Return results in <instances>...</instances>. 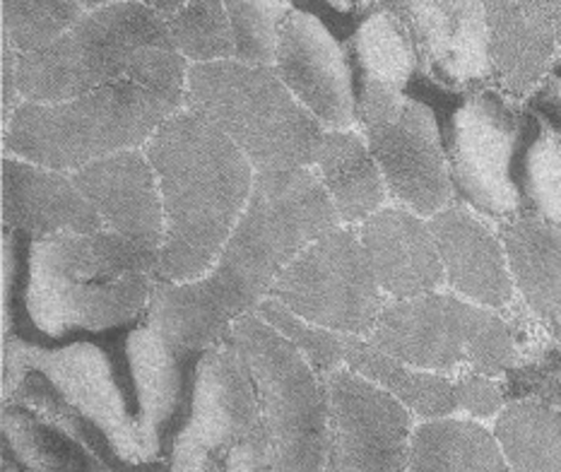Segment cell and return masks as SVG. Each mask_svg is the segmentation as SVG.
Wrapping results in <instances>:
<instances>
[{"mask_svg":"<svg viewBox=\"0 0 561 472\" xmlns=\"http://www.w3.org/2000/svg\"><path fill=\"white\" fill-rule=\"evenodd\" d=\"M70 179L92 203L108 232L128 239L160 265L164 205L157 174L145 150L112 154L78 169Z\"/></svg>","mask_w":561,"mask_h":472,"instance_id":"d6986e66","label":"cell"},{"mask_svg":"<svg viewBox=\"0 0 561 472\" xmlns=\"http://www.w3.org/2000/svg\"><path fill=\"white\" fill-rule=\"evenodd\" d=\"M94 3L80 0H3L0 36L22 56L44 51L76 27Z\"/></svg>","mask_w":561,"mask_h":472,"instance_id":"1f68e13d","label":"cell"},{"mask_svg":"<svg viewBox=\"0 0 561 472\" xmlns=\"http://www.w3.org/2000/svg\"><path fill=\"white\" fill-rule=\"evenodd\" d=\"M249 369L275 472H328L331 401L323 373L259 311L231 325L229 341Z\"/></svg>","mask_w":561,"mask_h":472,"instance_id":"52a82bcc","label":"cell"},{"mask_svg":"<svg viewBox=\"0 0 561 472\" xmlns=\"http://www.w3.org/2000/svg\"><path fill=\"white\" fill-rule=\"evenodd\" d=\"M345 46L355 80L357 126L364 128L400 104L420 72V60L405 22L386 3L369 8Z\"/></svg>","mask_w":561,"mask_h":472,"instance_id":"44dd1931","label":"cell"},{"mask_svg":"<svg viewBox=\"0 0 561 472\" xmlns=\"http://www.w3.org/2000/svg\"><path fill=\"white\" fill-rule=\"evenodd\" d=\"M271 299L316 331L369 341L386 295L357 227H337L304 249L277 277Z\"/></svg>","mask_w":561,"mask_h":472,"instance_id":"8fae6325","label":"cell"},{"mask_svg":"<svg viewBox=\"0 0 561 472\" xmlns=\"http://www.w3.org/2000/svg\"><path fill=\"white\" fill-rule=\"evenodd\" d=\"M545 329H547V333H550V337L552 341L561 347V321H554V323H545Z\"/></svg>","mask_w":561,"mask_h":472,"instance_id":"8d00e7d4","label":"cell"},{"mask_svg":"<svg viewBox=\"0 0 561 472\" xmlns=\"http://www.w3.org/2000/svg\"><path fill=\"white\" fill-rule=\"evenodd\" d=\"M506 403H545L561 410V347L550 341L538 353L520 359L504 377Z\"/></svg>","mask_w":561,"mask_h":472,"instance_id":"836d02e7","label":"cell"},{"mask_svg":"<svg viewBox=\"0 0 561 472\" xmlns=\"http://www.w3.org/2000/svg\"><path fill=\"white\" fill-rule=\"evenodd\" d=\"M275 72L323 130H355L347 46L313 12L291 5L279 30Z\"/></svg>","mask_w":561,"mask_h":472,"instance_id":"ac0fdd59","label":"cell"},{"mask_svg":"<svg viewBox=\"0 0 561 472\" xmlns=\"http://www.w3.org/2000/svg\"><path fill=\"white\" fill-rule=\"evenodd\" d=\"M3 472H24L18 463H12L8 456H3Z\"/></svg>","mask_w":561,"mask_h":472,"instance_id":"74e56055","label":"cell"},{"mask_svg":"<svg viewBox=\"0 0 561 472\" xmlns=\"http://www.w3.org/2000/svg\"><path fill=\"white\" fill-rule=\"evenodd\" d=\"M523 106L540 120V124L561 138V80L547 78L538 90H535Z\"/></svg>","mask_w":561,"mask_h":472,"instance_id":"e575fe53","label":"cell"},{"mask_svg":"<svg viewBox=\"0 0 561 472\" xmlns=\"http://www.w3.org/2000/svg\"><path fill=\"white\" fill-rule=\"evenodd\" d=\"M154 289L157 263L108 229L30 239L12 337L42 347L102 341L138 325Z\"/></svg>","mask_w":561,"mask_h":472,"instance_id":"7a4b0ae2","label":"cell"},{"mask_svg":"<svg viewBox=\"0 0 561 472\" xmlns=\"http://www.w3.org/2000/svg\"><path fill=\"white\" fill-rule=\"evenodd\" d=\"M313 172L343 227H359L386 208V181L362 133L325 130Z\"/></svg>","mask_w":561,"mask_h":472,"instance_id":"d4e9b609","label":"cell"},{"mask_svg":"<svg viewBox=\"0 0 561 472\" xmlns=\"http://www.w3.org/2000/svg\"><path fill=\"white\" fill-rule=\"evenodd\" d=\"M408 472H511L494 431L478 419L442 417L414 427Z\"/></svg>","mask_w":561,"mask_h":472,"instance_id":"4316f807","label":"cell"},{"mask_svg":"<svg viewBox=\"0 0 561 472\" xmlns=\"http://www.w3.org/2000/svg\"><path fill=\"white\" fill-rule=\"evenodd\" d=\"M526 108L496 88L470 92L444 133L450 181L462 205L494 222L523 215L518 160Z\"/></svg>","mask_w":561,"mask_h":472,"instance_id":"7c38bea8","label":"cell"},{"mask_svg":"<svg viewBox=\"0 0 561 472\" xmlns=\"http://www.w3.org/2000/svg\"><path fill=\"white\" fill-rule=\"evenodd\" d=\"M160 472H275L253 381L231 345L205 353L193 413Z\"/></svg>","mask_w":561,"mask_h":472,"instance_id":"30bf717a","label":"cell"},{"mask_svg":"<svg viewBox=\"0 0 561 472\" xmlns=\"http://www.w3.org/2000/svg\"><path fill=\"white\" fill-rule=\"evenodd\" d=\"M547 5V15H550L552 30H554V39L559 46V56H561V3H545Z\"/></svg>","mask_w":561,"mask_h":472,"instance_id":"d590c367","label":"cell"},{"mask_svg":"<svg viewBox=\"0 0 561 472\" xmlns=\"http://www.w3.org/2000/svg\"><path fill=\"white\" fill-rule=\"evenodd\" d=\"M323 379L331 401L328 472H408L410 410L350 369H333Z\"/></svg>","mask_w":561,"mask_h":472,"instance_id":"2e32d148","label":"cell"},{"mask_svg":"<svg viewBox=\"0 0 561 472\" xmlns=\"http://www.w3.org/2000/svg\"><path fill=\"white\" fill-rule=\"evenodd\" d=\"M167 24L169 42L188 66L234 60V34L225 3H150Z\"/></svg>","mask_w":561,"mask_h":472,"instance_id":"4dcf8cb0","label":"cell"},{"mask_svg":"<svg viewBox=\"0 0 561 472\" xmlns=\"http://www.w3.org/2000/svg\"><path fill=\"white\" fill-rule=\"evenodd\" d=\"M362 133L381 169L388 196L400 208L432 220L456 203L442 130L424 104L402 96L398 106Z\"/></svg>","mask_w":561,"mask_h":472,"instance_id":"9a60e30c","label":"cell"},{"mask_svg":"<svg viewBox=\"0 0 561 472\" xmlns=\"http://www.w3.org/2000/svg\"><path fill=\"white\" fill-rule=\"evenodd\" d=\"M3 403L30 410L118 472H160L140 439L118 333L60 347L3 341Z\"/></svg>","mask_w":561,"mask_h":472,"instance_id":"5b68a950","label":"cell"},{"mask_svg":"<svg viewBox=\"0 0 561 472\" xmlns=\"http://www.w3.org/2000/svg\"><path fill=\"white\" fill-rule=\"evenodd\" d=\"M357 232L388 301L442 292L446 270L430 220L400 205H386L359 225Z\"/></svg>","mask_w":561,"mask_h":472,"instance_id":"7402d4cb","label":"cell"},{"mask_svg":"<svg viewBox=\"0 0 561 472\" xmlns=\"http://www.w3.org/2000/svg\"><path fill=\"white\" fill-rule=\"evenodd\" d=\"M142 150L164 205L157 285L201 280L247 210L255 169L225 133L188 108L169 118Z\"/></svg>","mask_w":561,"mask_h":472,"instance_id":"277c9868","label":"cell"},{"mask_svg":"<svg viewBox=\"0 0 561 472\" xmlns=\"http://www.w3.org/2000/svg\"><path fill=\"white\" fill-rule=\"evenodd\" d=\"M494 437L511 472H561V410L545 403H506Z\"/></svg>","mask_w":561,"mask_h":472,"instance_id":"f1b7e54d","label":"cell"},{"mask_svg":"<svg viewBox=\"0 0 561 472\" xmlns=\"http://www.w3.org/2000/svg\"><path fill=\"white\" fill-rule=\"evenodd\" d=\"M259 313L279 333L287 335L323 377L333 369H350L357 377L371 381L378 389L398 398L412 415H420L424 419H442L466 413L462 377L450 379L442 377V373L412 369L396 357L381 353L369 341H362V337L316 331L291 316L275 299H265L259 307Z\"/></svg>","mask_w":561,"mask_h":472,"instance_id":"5bb4252c","label":"cell"},{"mask_svg":"<svg viewBox=\"0 0 561 472\" xmlns=\"http://www.w3.org/2000/svg\"><path fill=\"white\" fill-rule=\"evenodd\" d=\"M518 193L523 215L561 229V138L547 130L528 108L523 118Z\"/></svg>","mask_w":561,"mask_h":472,"instance_id":"f546056e","label":"cell"},{"mask_svg":"<svg viewBox=\"0 0 561 472\" xmlns=\"http://www.w3.org/2000/svg\"><path fill=\"white\" fill-rule=\"evenodd\" d=\"M337 227L313 169L255 174L251 200L213 270L195 283L157 285L145 321L198 353L227 345L231 325L271 299L287 265Z\"/></svg>","mask_w":561,"mask_h":472,"instance_id":"6da1fadb","label":"cell"},{"mask_svg":"<svg viewBox=\"0 0 561 472\" xmlns=\"http://www.w3.org/2000/svg\"><path fill=\"white\" fill-rule=\"evenodd\" d=\"M369 343L402 365L442 377L504 379L520 359L504 313L454 292L386 301Z\"/></svg>","mask_w":561,"mask_h":472,"instance_id":"ba28073f","label":"cell"},{"mask_svg":"<svg viewBox=\"0 0 561 472\" xmlns=\"http://www.w3.org/2000/svg\"><path fill=\"white\" fill-rule=\"evenodd\" d=\"M3 456L24 472H118L84 444L10 403H3Z\"/></svg>","mask_w":561,"mask_h":472,"instance_id":"83f0119b","label":"cell"},{"mask_svg":"<svg viewBox=\"0 0 561 472\" xmlns=\"http://www.w3.org/2000/svg\"><path fill=\"white\" fill-rule=\"evenodd\" d=\"M188 64L167 48H142L118 80L66 104H27L3 124V152L72 174L92 162L142 150L186 108Z\"/></svg>","mask_w":561,"mask_h":472,"instance_id":"3957f363","label":"cell"},{"mask_svg":"<svg viewBox=\"0 0 561 472\" xmlns=\"http://www.w3.org/2000/svg\"><path fill=\"white\" fill-rule=\"evenodd\" d=\"M386 5L405 22L426 78L454 92L494 88L484 3L412 0Z\"/></svg>","mask_w":561,"mask_h":472,"instance_id":"e0dca14e","label":"cell"},{"mask_svg":"<svg viewBox=\"0 0 561 472\" xmlns=\"http://www.w3.org/2000/svg\"><path fill=\"white\" fill-rule=\"evenodd\" d=\"M118 355L124 361L145 453L160 470L193 413L205 353L179 345L142 319L133 329L118 333Z\"/></svg>","mask_w":561,"mask_h":472,"instance_id":"4fadbf2b","label":"cell"},{"mask_svg":"<svg viewBox=\"0 0 561 472\" xmlns=\"http://www.w3.org/2000/svg\"><path fill=\"white\" fill-rule=\"evenodd\" d=\"M3 229L36 241L106 227L70 174L3 154Z\"/></svg>","mask_w":561,"mask_h":472,"instance_id":"603a6c76","label":"cell"},{"mask_svg":"<svg viewBox=\"0 0 561 472\" xmlns=\"http://www.w3.org/2000/svg\"><path fill=\"white\" fill-rule=\"evenodd\" d=\"M550 78L561 80V56L554 60V66H552V70H550Z\"/></svg>","mask_w":561,"mask_h":472,"instance_id":"f35d334b","label":"cell"},{"mask_svg":"<svg viewBox=\"0 0 561 472\" xmlns=\"http://www.w3.org/2000/svg\"><path fill=\"white\" fill-rule=\"evenodd\" d=\"M430 227L454 295L499 313L516 304V285L502 237L478 212L454 203L434 215Z\"/></svg>","mask_w":561,"mask_h":472,"instance_id":"ffe728a7","label":"cell"},{"mask_svg":"<svg viewBox=\"0 0 561 472\" xmlns=\"http://www.w3.org/2000/svg\"><path fill=\"white\" fill-rule=\"evenodd\" d=\"M516 292L535 319L561 321V229L533 215L499 225Z\"/></svg>","mask_w":561,"mask_h":472,"instance_id":"484cf974","label":"cell"},{"mask_svg":"<svg viewBox=\"0 0 561 472\" xmlns=\"http://www.w3.org/2000/svg\"><path fill=\"white\" fill-rule=\"evenodd\" d=\"M186 108L225 133L255 174L313 169L325 136L275 68L237 60L188 66Z\"/></svg>","mask_w":561,"mask_h":472,"instance_id":"8992f818","label":"cell"},{"mask_svg":"<svg viewBox=\"0 0 561 472\" xmlns=\"http://www.w3.org/2000/svg\"><path fill=\"white\" fill-rule=\"evenodd\" d=\"M142 48H167V24L150 3H94L58 42L20 58L22 104H66L118 80Z\"/></svg>","mask_w":561,"mask_h":472,"instance_id":"9c48e42d","label":"cell"},{"mask_svg":"<svg viewBox=\"0 0 561 472\" xmlns=\"http://www.w3.org/2000/svg\"><path fill=\"white\" fill-rule=\"evenodd\" d=\"M227 12L234 34V60L243 66L275 68L279 30L291 3L273 0H229Z\"/></svg>","mask_w":561,"mask_h":472,"instance_id":"d6a6232c","label":"cell"},{"mask_svg":"<svg viewBox=\"0 0 561 472\" xmlns=\"http://www.w3.org/2000/svg\"><path fill=\"white\" fill-rule=\"evenodd\" d=\"M494 88L526 102L550 78L559 46L545 3H484Z\"/></svg>","mask_w":561,"mask_h":472,"instance_id":"cb8c5ba5","label":"cell"}]
</instances>
